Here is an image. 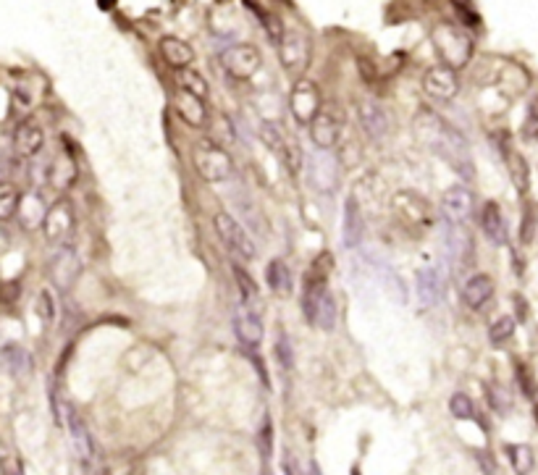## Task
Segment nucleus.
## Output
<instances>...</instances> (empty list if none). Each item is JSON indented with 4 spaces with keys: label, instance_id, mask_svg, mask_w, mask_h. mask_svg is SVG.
Returning <instances> with one entry per match:
<instances>
[{
    "label": "nucleus",
    "instance_id": "1",
    "mask_svg": "<svg viewBox=\"0 0 538 475\" xmlns=\"http://www.w3.org/2000/svg\"><path fill=\"white\" fill-rule=\"evenodd\" d=\"M415 134H418L420 142L428 150H433L439 158H444L457 174H465V178H473V160L467 155V140L452 124H446L430 110H420L418 119H415Z\"/></svg>",
    "mask_w": 538,
    "mask_h": 475
},
{
    "label": "nucleus",
    "instance_id": "2",
    "mask_svg": "<svg viewBox=\"0 0 538 475\" xmlns=\"http://www.w3.org/2000/svg\"><path fill=\"white\" fill-rule=\"evenodd\" d=\"M430 40H433V48L439 53L444 66L449 69H460L465 66L470 56H473V40L467 35L462 26L457 24H439L433 32H430Z\"/></svg>",
    "mask_w": 538,
    "mask_h": 475
},
{
    "label": "nucleus",
    "instance_id": "3",
    "mask_svg": "<svg viewBox=\"0 0 538 475\" xmlns=\"http://www.w3.org/2000/svg\"><path fill=\"white\" fill-rule=\"evenodd\" d=\"M192 163H194L197 174L205 181H224V178L231 176V168H234L231 155L218 142H213V140H200V142L194 144Z\"/></svg>",
    "mask_w": 538,
    "mask_h": 475
},
{
    "label": "nucleus",
    "instance_id": "4",
    "mask_svg": "<svg viewBox=\"0 0 538 475\" xmlns=\"http://www.w3.org/2000/svg\"><path fill=\"white\" fill-rule=\"evenodd\" d=\"M302 310L308 323L323 331L336 326V299L328 286H302Z\"/></svg>",
    "mask_w": 538,
    "mask_h": 475
},
{
    "label": "nucleus",
    "instance_id": "5",
    "mask_svg": "<svg viewBox=\"0 0 538 475\" xmlns=\"http://www.w3.org/2000/svg\"><path fill=\"white\" fill-rule=\"evenodd\" d=\"M289 110L297 124L302 126H312V121L321 116V92L318 87L308 79H299L294 87H292V95H289Z\"/></svg>",
    "mask_w": 538,
    "mask_h": 475
},
{
    "label": "nucleus",
    "instance_id": "6",
    "mask_svg": "<svg viewBox=\"0 0 538 475\" xmlns=\"http://www.w3.org/2000/svg\"><path fill=\"white\" fill-rule=\"evenodd\" d=\"M213 224H215V231H218L221 242H224L234 255H239L242 260H252V258H255V244H252L250 234H247V228H244L234 215L215 213Z\"/></svg>",
    "mask_w": 538,
    "mask_h": 475
},
{
    "label": "nucleus",
    "instance_id": "7",
    "mask_svg": "<svg viewBox=\"0 0 538 475\" xmlns=\"http://www.w3.org/2000/svg\"><path fill=\"white\" fill-rule=\"evenodd\" d=\"M224 60V69H226L228 76L234 79H250L255 74L260 72L263 66V56L255 45H247V42H239V45H231V48L221 56Z\"/></svg>",
    "mask_w": 538,
    "mask_h": 475
},
{
    "label": "nucleus",
    "instance_id": "8",
    "mask_svg": "<svg viewBox=\"0 0 538 475\" xmlns=\"http://www.w3.org/2000/svg\"><path fill=\"white\" fill-rule=\"evenodd\" d=\"M423 90L426 95L433 97V100H442V103H449L455 100L457 92H460V79H457V72L449 69V66H430L428 72L423 74Z\"/></svg>",
    "mask_w": 538,
    "mask_h": 475
},
{
    "label": "nucleus",
    "instance_id": "9",
    "mask_svg": "<svg viewBox=\"0 0 538 475\" xmlns=\"http://www.w3.org/2000/svg\"><path fill=\"white\" fill-rule=\"evenodd\" d=\"M473 208H476V197L467 187H449V190L442 194V215L446 218L449 226H465L473 215Z\"/></svg>",
    "mask_w": 538,
    "mask_h": 475
},
{
    "label": "nucleus",
    "instance_id": "10",
    "mask_svg": "<svg viewBox=\"0 0 538 475\" xmlns=\"http://www.w3.org/2000/svg\"><path fill=\"white\" fill-rule=\"evenodd\" d=\"M278 48V58L284 63L289 74H302L310 63V42L302 32H287L284 40L276 45Z\"/></svg>",
    "mask_w": 538,
    "mask_h": 475
},
{
    "label": "nucleus",
    "instance_id": "11",
    "mask_svg": "<svg viewBox=\"0 0 538 475\" xmlns=\"http://www.w3.org/2000/svg\"><path fill=\"white\" fill-rule=\"evenodd\" d=\"M394 210L412 228H426V226H430L428 202L423 200V197H418L415 192H399V194H394Z\"/></svg>",
    "mask_w": 538,
    "mask_h": 475
},
{
    "label": "nucleus",
    "instance_id": "12",
    "mask_svg": "<svg viewBox=\"0 0 538 475\" xmlns=\"http://www.w3.org/2000/svg\"><path fill=\"white\" fill-rule=\"evenodd\" d=\"M234 331H237V339H239L242 344L247 347L263 344V333H265L263 321H260V315L247 302H239L237 310H234Z\"/></svg>",
    "mask_w": 538,
    "mask_h": 475
},
{
    "label": "nucleus",
    "instance_id": "13",
    "mask_svg": "<svg viewBox=\"0 0 538 475\" xmlns=\"http://www.w3.org/2000/svg\"><path fill=\"white\" fill-rule=\"evenodd\" d=\"M260 134H263V140L265 144L271 147V150H276V155L284 160V166L292 171V174H297L299 171V163H302V158H299V150H297V142H292L284 131L278 129V126H274V124H263V129H260Z\"/></svg>",
    "mask_w": 538,
    "mask_h": 475
},
{
    "label": "nucleus",
    "instance_id": "14",
    "mask_svg": "<svg viewBox=\"0 0 538 475\" xmlns=\"http://www.w3.org/2000/svg\"><path fill=\"white\" fill-rule=\"evenodd\" d=\"M360 124H362V129L365 134L371 137V140H383L386 134H389V113H386V108L378 103V100H373V97H365V100H360Z\"/></svg>",
    "mask_w": 538,
    "mask_h": 475
},
{
    "label": "nucleus",
    "instance_id": "15",
    "mask_svg": "<svg viewBox=\"0 0 538 475\" xmlns=\"http://www.w3.org/2000/svg\"><path fill=\"white\" fill-rule=\"evenodd\" d=\"M74 221H76V218H74L72 202L58 200L56 205H50L48 215H45V224H42V228H45V237H48L50 242H60L66 234H72Z\"/></svg>",
    "mask_w": 538,
    "mask_h": 475
},
{
    "label": "nucleus",
    "instance_id": "16",
    "mask_svg": "<svg viewBox=\"0 0 538 475\" xmlns=\"http://www.w3.org/2000/svg\"><path fill=\"white\" fill-rule=\"evenodd\" d=\"M339 134H342V119L334 116L331 110H323L321 116L312 121L310 137L321 153H328V150L339 142Z\"/></svg>",
    "mask_w": 538,
    "mask_h": 475
},
{
    "label": "nucleus",
    "instance_id": "17",
    "mask_svg": "<svg viewBox=\"0 0 538 475\" xmlns=\"http://www.w3.org/2000/svg\"><path fill=\"white\" fill-rule=\"evenodd\" d=\"M45 144V134L37 126L35 121H19L13 129V150L22 158H32L42 150Z\"/></svg>",
    "mask_w": 538,
    "mask_h": 475
},
{
    "label": "nucleus",
    "instance_id": "18",
    "mask_svg": "<svg viewBox=\"0 0 538 475\" xmlns=\"http://www.w3.org/2000/svg\"><path fill=\"white\" fill-rule=\"evenodd\" d=\"M76 274H79V258H76V252L72 247L58 250V255L50 260V278H53V284L60 286V289H69L72 281L76 278Z\"/></svg>",
    "mask_w": 538,
    "mask_h": 475
},
{
    "label": "nucleus",
    "instance_id": "19",
    "mask_svg": "<svg viewBox=\"0 0 538 475\" xmlns=\"http://www.w3.org/2000/svg\"><path fill=\"white\" fill-rule=\"evenodd\" d=\"M336 166H339V163L334 160V155H328V153L312 155L310 178L321 192H331L336 184H339V168Z\"/></svg>",
    "mask_w": 538,
    "mask_h": 475
},
{
    "label": "nucleus",
    "instance_id": "20",
    "mask_svg": "<svg viewBox=\"0 0 538 475\" xmlns=\"http://www.w3.org/2000/svg\"><path fill=\"white\" fill-rule=\"evenodd\" d=\"M491 297H494V278L486 274L470 276L462 286V302L470 310H480L483 305H489Z\"/></svg>",
    "mask_w": 538,
    "mask_h": 475
},
{
    "label": "nucleus",
    "instance_id": "21",
    "mask_svg": "<svg viewBox=\"0 0 538 475\" xmlns=\"http://www.w3.org/2000/svg\"><path fill=\"white\" fill-rule=\"evenodd\" d=\"M362 234H365V224H362V213H360L358 200L349 194L347 202H344V228H342V239H344V247L355 250L362 242Z\"/></svg>",
    "mask_w": 538,
    "mask_h": 475
},
{
    "label": "nucleus",
    "instance_id": "22",
    "mask_svg": "<svg viewBox=\"0 0 538 475\" xmlns=\"http://www.w3.org/2000/svg\"><path fill=\"white\" fill-rule=\"evenodd\" d=\"M160 56H163V60H166L171 69L184 72V69H192L194 50L184 40H179V37H163L160 40Z\"/></svg>",
    "mask_w": 538,
    "mask_h": 475
},
{
    "label": "nucleus",
    "instance_id": "23",
    "mask_svg": "<svg viewBox=\"0 0 538 475\" xmlns=\"http://www.w3.org/2000/svg\"><path fill=\"white\" fill-rule=\"evenodd\" d=\"M174 108H176V113H179L190 126H203L205 119H208V108H205L203 97L192 95V92H184V90H176V95H174Z\"/></svg>",
    "mask_w": 538,
    "mask_h": 475
},
{
    "label": "nucleus",
    "instance_id": "24",
    "mask_svg": "<svg viewBox=\"0 0 538 475\" xmlns=\"http://www.w3.org/2000/svg\"><path fill=\"white\" fill-rule=\"evenodd\" d=\"M480 226H483V234H486L494 244H507V221H504V215L496 202H486V205H483Z\"/></svg>",
    "mask_w": 538,
    "mask_h": 475
},
{
    "label": "nucleus",
    "instance_id": "25",
    "mask_svg": "<svg viewBox=\"0 0 538 475\" xmlns=\"http://www.w3.org/2000/svg\"><path fill=\"white\" fill-rule=\"evenodd\" d=\"M444 292V281L439 278V271L436 268H423L418 271V297L423 305H436L442 299Z\"/></svg>",
    "mask_w": 538,
    "mask_h": 475
},
{
    "label": "nucleus",
    "instance_id": "26",
    "mask_svg": "<svg viewBox=\"0 0 538 475\" xmlns=\"http://www.w3.org/2000/svg\"><path fill=\"white\" fill-rule=\"evenodd\" d=\"M265 281L271 286V292L278 297H289L292 294V274H289L287 262L284 260H271L265 265Z\"/></svg>",
    "mask_w": 538,
    "mask_h": 475
},
{
    "label": "nucleus",
    "instance_id": "27",
    "mask_svg": "<svg viewBox=\"0 0 538 475\" xmlns=\"http://www.w3.org/2000/svg\"><path fill=\"white\" fill-rule=\"evenodd\" d=\"M3 362H6V368H8L13 378H26L32 373V357L19 344L3 347Z\"/></svg>",
    "mask_w": 538,
    "mask_h": 475
},
{
    "label": "nucleus",
    "instance_id": "28",
    "mask_svg": "<svg viewBox=\"0 0 538 475\" xmlns=\"http://www.w3.org/2000/svg\"><path fill=\"white\" fill-rule=\"evenodd\" d=\"M331 271H334V255L326 250L310 262V268H308V274H305V284L302 286H328V276H331Z\"/></svg>",
    "mask_w": 538,
    "mask_h": 475
},
{
    "label": "nucleus",
    "instance_id": "29",
    "mask_svg": "<svg viewBox=\"0 0 538 475\" xmlns=\"http://www.w3.org/2000/svg\"><path fill=\"white\" fill-rule=\"evenodd\" d=\"M19 215H22V224H24L26 228H35V226L45 224V215H48V210L42 213V197H40L37 192H29L26 197H22Z\"/></svg>",
    "mask_w": 538,
    "mask_h": 475
},
{
    "label": "nucleus",
    "instance_id": "30",
    "mask_svg": "<svg viewBox=\"0 0 538 475\" xmlns=\"http://www.w3.org/2000/svg\"><path fill=\"white\" fill-rule=\"evenodd\" d=\"M507 457H510V465L517 475H528L533 470V449L528 444H507Z\"/></svg>",
    "mask_w": 538,
    "mask_h": 475
},
{
    "label": "nucleus",
    "instance_id": "31",
    "mask_svg": "<svg viewBox=\"0 0 538 475\" xmlns=\"http://www.w3.org/2000/svg\"><path fill=\"white\" fill-rule=\"evenodd\" d=\"M507 168H510V176H512V184L517 187V192L526 194L528 187H530V171H528L526 158L520 153H507Z\"/></svg>",
    "mask_w": 538,
    "mask_h": 475
},
{
    "label": "nucleus",
    "instance_id": "32",
    "mask_svg": "<svg viewBox=\"0 0 538 475\" xmlns=\"http://www.w3.org/2000/svg\"><path fill=\"white\" fill-rule=\"evenodd\" d=\"M247 8H250L252 13H258V16H260V24L265 26L268 37H271L276 45H278V42L284 40V35H287V32H284V24H281V19H278L274 11H268V8H263V6H258V3H247Z\"/></svg>",
    "mask_w": 538,
    "mask_h": 475
},
{
    "label": "nucleus",
    "instance_id": "33",
    "mask_svg": "<svg viewBox=\"0 0 538 475\" xmlns=\"http://www.w3.org/2000/svg\"><path fill=\"white\" fill-rule=\"evenodd\" d=\"M76 181V166H74L69 158H58L53 166H50V184L56 190H66Z\"/></svg>",
    "mask_w": 538,
    "mask_h": 475
},
{
    "label": "nucleus",
    "instance_id": "34",
    "mask_svg": "<svg viewBox=\"0 0 538 475\" xmlns=\"http://www.w3.org/2000/svg\"><path fill=\"white\" fill-rule=\"evenodd\" d=\"M176 84H179V90L184 92H192V95L203 97L208 95V82H205V76L200 72H194V69H184V72H176Z\"/></svg>",
    "mask_w": 538,
    "mask_h": 475
},
{
    "label": "nucleus",
    "instance_id": "35",
    "mask_svg": "<svg viewBox=\"0 0 538 475\" xmlns=\"http://www.w3.org/2000/svg\"><path fill=\"white\" fill-rule=\"evenodd\" d=\"M19 205H22V194L16 192V187L3 184V190H0V221H11L13 215L19 213Z\"/></svg>",
    "mask_w": 538,
    "mask_h": 475
},
{
    "label": "nucleus",
    "instance_id": "36",
    "mask_svg": "<svg viewBox=\"0 0 538 475\" xmlns=\"http://www.w3.org/2000/svg\"><path fill=\"white\" fill-rule=\"evenodd\" d=\"M449 412H452L457 420H473V417H476V407H473V399H470L467 394H462V392L452 394V399H449Z\"/></svg>",
    "mask_w": 538,
    "mask_h": 475
},
{
    "label": "nucleus",
    "instance_id": "37",
    "mask_svg": "<svg viewBox=\"0 0 538 475\" xmlns=\"http://www.w3.org/2000/svg\"><path fill=\"white\" fill-rule=\"evenodd\" d=\"M512 333H514V318L512 315H504V318H499V321L494 323L489 328V339H491V344H504L507 339H512Z\"/></svg>",
    "mask_w": 538,
    "mask_h": 475
},
{
    "label": "nucleus",
    "instance_id": "38",
    "mask_svg": "<svg viewBox=\"0 0 538 475\" xmlns=\"http://www.w3.org/2000/svg\"><path fill=\"white\" fill-rule=\"evenodd\" d=\"M234 278H237V286H239L244 302H247V305L255 302V299H258V284H255V278H252L242 265H234Z\"/></svg>",
    "mask_w": 538,
    "mask_h": 475
},
{
    "label": "nucleus",
    "instance_id": "39",
    "mask_svg": "<svg viewBox=\"0 0 538 475\" xmlns=\"http://www.w3.org/2000/svg\"><path fill=\"white\" fill-rule=\"evenodd\" d=\"M274 355H276V360H278V365H281L284 370L294 368V349H292V344H289V336L284 331L278 333V339H276Z\"/></svg>",
    "mask_w": 538,
    "mask_h": 475
},
{
    "label": "nucleus",
    "instance_id": "40",
    "mask_svg": "<svg viewBox=\"0 0 538 475\" xmlns=\"http://www.w3.org/2000/svg\"><path fill=\"white\" fill-rule=\"evenodd\" d=\"M536 226H538V210L536 205L530 202L526 208V213H523V224H520V242L523 244H530L533 237H536Z\"/></svg>",
    "mask_w": 538,
    "mask_h": 475
},
{
    "label": "nucleus",
    "instance_id": "41",
    "mask_svg": "<svg viewBox=\"0 0 538 475\" xmlns=\"http://www.w3.org/2000/svg\"><path fill=\"white\" fill-rule=\"evenodd\" d=\"M69 426H72V433H74V444H76V451L82 454V457H90V433H87V428L82 426V420L74 415L69 417Z\"/></svg>",
    "mask_w": 538,
    "mask_h": 475
},
{
    "label": "nucleus",
    "instance_id": "42",
    "mask_svg": "<svg viewBox=\"0 0 538 475\" xmlns=\"http://www.w3.org/2000/svg\"><path fill=\"white\" fill-rule=\"evenodd\" d=\"M37 315H40V321L48 323V326L56 321V302H53V294L45 292V289L37 294Z\"/></svg>",
    "mask_w": 538,
    "mask_h": 475
},
{
    "label": "nucleus",
    "instance_id": "43",
    "mask_svg": "<svg viewBox=\"0 0 538 475\" xmlns=\"http://www.w3.org/2000/svg\"><path fill=\"white\" fill-rule=\"evenodd\" d=\"M523 134H526L528 140H536V137H538V97H533V100L528 103L526 124H523Z\"/></svg>",
    "mask_w": 538,
    "mask_h": 475
},
{
    "label": "nucleus",
    "instance_id": "44",
    "mask_svg": "<svg viewBox=\"0 0 538 475\" xmlns=\"http://www.w3.org/2000/svg\"><path fill=\"white\" fill-rule=\"evenodd\" d=\"M486 392L491 394L489 402L494 410H499V412L510 410V399H507V392H504V389H499V386H486Z\"/></svg>",
    "mask_w": 538,
    "mask_h": 475
},
{
    "label": "nucleus",
    "instance_id": "45",
    "mask_svg": "<svg viewBox=\"0 0 538 475\" xmlns=\"http://www.w3.org/2000/svg\"><path fill=\"white\" fill-rule=\"evenodd\" d=\"M386 286H389L392 297L399 299V302H407V289H405V281H402V278H396L394 274H386Z\"/></svg>",
    "mask_w": 538,
    "mask_h": 475
},
{
    "label": "nucleus",
    "instance_id": "46",
    "mask_svg": "<svg viewBox=\"0 0 538 475\" xmlns=\"http://www.w3.org/2000/svg\"><path fill=\"white\" fill-rule=\"evenodd\" d=\"M455 8H457V11H460V16H462V13H465V16H467V22H465V24H470V26H476V24H478V19H480V16H478V13H476V11H473V8L467 6V3H455Z\"/></svg>",
    "mask_w": 538,
    "mask_h": 475
},
{
    "label": "nucleus",
    "instance_id": "47",
    "mask_svg": "<svg viewBox=\"0 0 538 475\" xmlns=\"http://www.w3.org/2000/svg\"><path fill=\"white\" fill-rule=\"evenodd\" d=\"M517 376H520V383H523V392L526 394H533V383H530V373H528L523 365L517 368Z\"/></svg>",
    "mask_w": 538,
    "mask_h": 475
},
{
    "label": "nucleus",
    "instance_id": "48",
    "mask_svg": "<svg viewBox=\"0 0 538 475\" xmlns=\"http://www.w3.org/2000/svg\"><path fill=\"white\" fill-rule=\"evenodd\" d=\"M3 289H6V292H3V299H6V302H13V299H16V289H19V281H6V284H3Z\"/></svg>",
    "mask_w": 538,
    "mask_h": 475
},
{
    "label": "nucleus",
    "instance_id": "49",
    "mask_svg": "<svg viewBox=\"0 0 538 475\" xmlns=\"http://www.w3.org/2000/svg\"><path fill=\"white\" fill-rule=\"evenodd\" d=\"M478 465H480V467H486V473H489V475H494V465H491L489 454H478Z\"/></svg>",
    "mask_w": 538,
    "mask_h": 475
},
{
    "label": "nucleus",
    "instance_id": "50",
    "mask_svg": "<svg viewBox=\"0 0 538 475\" xmlns=\"http://www.w3.org/2000/svg\"><path fill=\"white\" fill-rule=\"evenodd\" d=\"M536 423H538V407H536Z\"/></svg>",
    "mask_w": 538,
    "mask_h": 475
}]
</instances>
